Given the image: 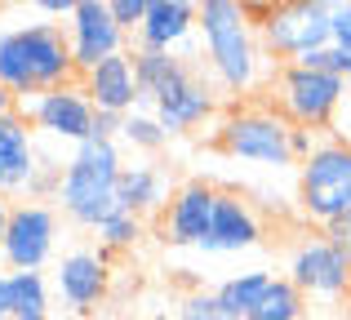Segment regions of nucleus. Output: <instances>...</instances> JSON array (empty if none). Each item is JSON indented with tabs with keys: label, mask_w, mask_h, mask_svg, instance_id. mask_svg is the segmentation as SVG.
<instances>
[{
	"label": "nucleus",
	"mask_w": 351,
	"mask_h": 320,
	"mask_svg": "<svg viewBox=\"0 0 351 320\" xmlns=\"http://www.w3.org/2000/svg\"><path fill=\"white\" fill-rule=\"evenodd\" d=\"M200 58H205L209 85L218 94L249 103L258 89H271V58H267L263 40H258V14L254 5H240V0H205L200 5Z\"/></svg>",
	"instance_id": "nucleus-1"
},
{
	"label": "nucleus",
	"mask_w": 351,
	"mask_h": 320,
	"mask_svg": "<svg viewBox=\"0 0 351 320\" xmlns=\"http://www.w3.org/2000/svg\"><path fill=\"white\" fill-rule=\"evenodd\" d=\"M76 62H71L67 32L58 23H18L0 32V85L23 103V98L49 94L71 85Z\"/></svg>",
	"instance_id": "nucleus-2"
},
{
	"label": "nucleus",
	"mask_w": 351,
	"mask_h": 320,
	"mask_svg": "<svg viewBox=\"0 0 351 320\" xmlns=\"http://www.w3.org/2000/svg\"><path fill=\"white\" fill-rule=\"evenodd\" d=\"M120 169H125L120 143H80V147H71L67 164H62V178H58V191H53L62 218L94 232L107 214H116Z\"/></svg>",
	"instance_id": "nucleus-3"
},
{
	"label": "nucleus",
	"mask_w": 351,
	"mask_h": 320,
	"mask_svg": "<svg viewBox=\"0 0 351 320\" xmlns=\"http://www.w3.org/2000/svg\"><path fill=\"white\" fill-rule=\"evenodd\" d=\"M289 134L293 125L271 103H232L214 121V147L227 160L258 164V169H298Z\"/></svg>",
	"instance_id": "nucleus-4"
},
{
	"label": "nucleus",
	"mask_w": 351,
	"mask_h": 320,
	"mask_svg": "<svg viewBox=\"0 0 351 320\" xmlns=\"http://www.w3.org/2000/svg\"><path fill=\"white\" fill-rule=\"evenodd\" d=\"M351 209V138H320L316 151L298 164V214L316 232Z\"/></svg>",
	"instance_id": "nucleus-5"
},
{
	"label": "nucleus",
	"mask_w": 351,
	"mask_h": 320,
	"mask_svg": "<svg viewBox=\"0 0 351 320\" xmlns=\"http://www.w3.org/2000/svg\"><path fill=\"white\" fill-rule=\"evenodd\" d=\"M347 103V80L329 76V71H311L302 62H289V67H276L271 76V107L293 125V130H329L338 121Z\"/></svg>",
	"instance_id": "nucleus-6"
},
{
	"label": "nucleus",
	"mask_w": 351,
	"mask_h": 320,
	"mask_svg": "<svg viewBox=\"0 0 351 320\" xmlns=\"http://www.w3.org/2000/svg\"><path fill=\"white\" fill-rule=\"evenodd\" d=\"M258 14V40H263L267 58L276 67L302 62L307 53L334 45V27H329V5L325 0H293V5H267Z\"/></svg>",
	"instance_id": "nucleus-7"
},
{
	"label": "nucleus",
	"mask_w": 351,
	"mask_h": 320,
	"mask_svg": "<svg viewBox=\"0 0 351 320\" xmlns=\"http://www.w3.org/2000/svg\"><path fill=\"white\" fill-rule=\"evenodd\" d=\"M285 280H293L307 303L316 298L325 307H338L351 294V254L338 249L325 232H311L293 241L289 258H285Z\"/></svg>",
	"instance_id": "nucleus-8"
},
{
	"label": "nucleus",
	"mask_w": 351,
	"mask_h": 320,
	"mask_svg": "<svg viewBox=\"0 0 351 320\" xmlns=\"http://www.w3.org/2000/svg\"><path fill=\"white\" fill-rule=\"evenodd\" d=\"M18 116H27V125H32L36 134H45V138L80 147V143H89V134H94L98 112H94V103H89V94L80 89V80H71V85L49 89V94L23 98V103H18Z\"/></svg>",
	"instance_id": "nucleus-9"
},
{
	"label": "nucleus",
	"mask_w": 351,
	"mask_h": 320,
	"mask_svg": "<svg viewBox=\"0 0 351 320\" xmlns=\"http://www.w3.org/2000/svg\"><path fill=\"white\" fill-rule=\"evenodd\" d=\"M53 294L71 316H89L107 303L112 294V254L98 245H76L53 267Z\"/></svg>",
	"instance_id": "nucleus-10"
},
{
	"label": "nucleus",
	"mask_w": 351,
	"mask_h": 320,
	"mask_svg": "<svg viewBox=\"0 0 351 320\" xmlns=\"http://www.w3.org/2000/svg\"><path fill=\"white\" fill-rule=\"evenodd\" d=\"M58 245V209L45 200H23L14 205L5 245H0V262L9 271H45Z\"/></svg>",
	"instance_id": "nucleus-11"
},
{
	"label": "nucleus",
	"mask_w": 351,
	"mask_h": 320,
	"mask_svg": "<svg viewBox=\"0 0 351 320\" xmlns=\"http://www.w3.org/2000/svg\"><path fill=\"white\" fill-rule=\"evenodd\" d=\"M214 205H218V187L205 178H187L173 187L169 205L156 218V236L169 249H200L214 223Z\"/></svg>",
	"instance_id": "nucleus-12"
},
{
	"label": "nucleus",
	"mask_w": 351,
	"mask_h": 320,
	"mask_svg": "<svg viewBox=\"0 0 351 320\" xmlns=\"http://www.w3.org/2000/svg\"><path fill=\"white\" fill-rule=\"evenodd\" d=\"M67 32V45H71V62H76V76L94 71L98 62H107L112 53H125L129 49V36L116 27L112 18V5L107 0H76L71 18L62 23Z\"/></svg>",
	"instance_id": "nucleus-13"
},
{
	"label": "nucleus",
	"mask_w": 351,
	"mask_h": 320,
	"mask_svg": "<svg viewBox=\"0 0 351 320\" xmlns=\"http://www.w3.org/2000/svg\"><path fill=\"white\" fill-rule=\"evenodd\" d=\"M152 116L165 125L169 138H178V134H196L200 125H214L223 107H218V89L200 76V67H191L178 85H169L152 103Z\"/></svg>",
	"instance_id": "nucleus-14"
},
{
	"label": "nucleus",
	"mask_w": 351,
	"mask_h": 320,
	"mask_svg": "<svg viewBox=\"0 0 351 320\" xmlns=\"http://www.w3.org/2000/svg\"><path fill=\"white\" fill-rule=\"evenodd\" d=\"M40 147H36V130L27 116L9 112L0 116V196H27L40 173Z\"/></svg>",
	"instance_id": "nucleus-15"
},
{
	"label": "nucleus",
	"mask_w": 351,
	"mask_h": 320,
	"mask_svg": "<svg viewBox=\"0 0 351 320\" xmlns=\"http://www.w3.org/2000/svg\"><path fill=\"white\" fill-rule=\"evenodd\" d=\"M200 23V5L191 0H147V18L138 27L129 49H156V53H187Z\"/></svg>",
	"instance_id": "nucleus-16"
},
{
	"label": "nucleus",
	"mask_w": 351,
	"mask_h": 320,
	"mask_svg": "<svg viewBox=\"0 0 351 320\" xmlns=\"http://www.w3.org/2000/svg\"><path fill=\"white\" fill-rule=\"evenodd\" d=\"M263 236L267 232H263L258 209L245 196H236V191H218L214 223H209V236L200 245V254H245V249H258Z\"/></svg>",
	"instance_id": "nucleus-17"
},
{
	"label": "nucleus",
	"mask_w": 351,
	"mask_h": 320,
	"mask_svg": "<svg viewBox=\"0 0 351 320\" xmlns=\"http://www.w3.org/2000/svg\"><path fill=\"white\" fill-rule=\"evenodd\" d=\"M80 89L89 94L94 112H112V116H129L138 112V85H134V58L125 53H112L107 62H98L94 71L80 76Z\"/></svg>",
	"instance_id": "nucleus-18"
},
{
	"label": "nucleus",
	"mask_w": 351,
	"mask_h": 320,
	"mask_svg": "<svg viewBox=\"0 0 351 320\" xmlns=\"http://www.w3.org/2000/svg\"><path fill=\"white\" fill-rule=\"evenodd\" d=\"M173 196V182L165 173V164L156 160H134L120 169V187H116V205L134 218H160V209L169 205Z\"/></svg>",
	"instance_id": "nucleus-19"
},
{
	"label": "nucleus",
	"mask_w": 351,
	"mask_h": 320,
	"mask_svg": "<svg viewBox=\"0 0 351 320\" xmlns=\"http://www.w3.org/2000/svg\"><path fill=\"white\" fill-rule=\"evenodd\" d=\"M134 58V85H138V107L152 112V103L165 94L169 85H178L196 62L191 53H156V49H129Z\"/></svg>",
	"instance_id": "nucleus-20"
},
{
	"label": "nucleus",
	"mask_w": 351,
	"mask_h": 320,
	"mask_svg": "<svg viewBox=\"0 0 351 320\" xmlns=\"http://www.w3.org/2000/svg\"><path fill=\"white\" fill-rule=\"evenodd\" d=\"M267 285H271V271L267 267H249V271H236V276H227L223 285L214 289L218 307L227 312V320H249L258 307V298L267 294Z\"/></svg>",
	"instance_id": "nucleus-21"
},
{
	"label": "nucleus",
	"mask_w": 351,
	"mask_h": 320,
	"mask_svg": "<svg viewBox=\"0 0 351 320\" xmlns=\"http://www.w3.org/2000/svg\"><path fill=\"white\" fill-rule=\"evenodd\" d=\"M49 294L45 271H9V316H49Z\"/></svg>",
	"instance_id": "nucleus-22"
},
{
	"label": "nucleus",
	"mask_w": 351,
	"mask_h": 320,
	"mask_svg": "<svg viewBox=\"0 0 351 320\" xmlns=\"http://www.w3.org/2000/svg\"><path fill=\"white\" fill-rule=\"evenodd\" d=\"M307 298L298 294V285L285 276H271V285H267V294L258 298L254 316L249 320H307Z\"/></svg>",
	"instance_id": "nucleus-23"
},
{
	"label": "nucleus",
	"mask_w": 351,
	"mask_h": 320,
	"mask_svg": "<svg viewBox=\"0 0 351 320\" xmlns=\"http://www.w3.org/2000/svg\"><path fill=\"white\" fill-rule=\"evenodd\" d=\"M143 218H134V214H125V209H116V214H107L103 223L94 227V236H98V249L103 254H125V249H134L138 241H143Z\"/></svg>",
	"instance_id": "nucleus-24"
},
{
	"label": "nucleus",
	"mask_w": 351,
	"mask_h": 320,
	"mask_svg": "<svg viewBox=\"0 0 351 320\" xmlns=\"http://www.w3.org/2000/svg\"><path fill=\"white\" fill-rule=\"evenodd\" d=\"M120 143H129V147L143 151V156H156V151L169 143V134H165V125L156 121L147 107H138V112H129L125 125H120Z\"/></svg>",
	"instance_id": "nucleus-25"
},
{
	"label": "nucleus",
	"mask_w": 351,
	"mask_h": 320,
	"mask_svg": "<svg viewBox=\"0 0 351 320\" xmlns=\"http://www.w3.org/2000/svg\"><path fill=\"white\" fill-rule=\"evenodd\" d=\"M173 320H227V312L218 307L214 289H191V294L178 298V307H173Z\"/></svg>",
	"instance_id": "nucleus-26"
},
{
	"label": "nucleus",
	"mask_w": 351,
	"mask_h": 320,
	"mask_svg": "<svg viewBox=\"0 0 351 320\" xmlns=\"http://www.w3.org/2000/svg\"><path fill=\"white\" fill-rule=\"evenodd\" d=\"M112 5V18H116V27L125 36H138V27H143V18H147V0H107Z\"/></svg>",
	"instance_id": "nucleus-27"
},
{
	"label": "nucleus",
	"mask_w": 351,
	"mask_h": 320,
	"mask_svg": "<svg viewBox=\"0 0 351 320\" xmlns=\"http://www.w3.org/2000/svg\"><path fill=\"white\" fill-rule=\"evenodd\" d=\"M120 125H125V116L98 112V116H94V134H89V143H120Z\"/></svg>",
	"instance_id": "nucleus-28"
},
{
	"label": "nucleus",
	"mask_w": 351,
	"mask_h": 320,
	"mask_svg": "<svg viewBox=\"0 0 351 320\" xmlns=\"http://www.w3.org/2000/svg\"><path fill=\"white\" fill-rule=\"evenodd\" d=\"M329 27H334V45L351 40V5H329Z\"/></svg>",
	"instance_id": "nucleus-29"
},
{
	"label": "nucleus",
	"mask_w": 351,
	"mask_h": 320,
	"mask_svg": "<svg viewBox=\"0 0 351 320\" xmlns=\"http://www.w3.org/2000/svg\"><path fill=\"white\" fill-rule=\"evenodd\" d=\"M325 236L338 245V249H347V254H351V209H347L343 218H334V223L325 227Z\"/></svg>",
	"instance_id": "nucleus-30"
},
{
	"label": "nucleus",
	"mask_w": 351,
	"mask_h": 320,
	"mask_svg": "<svg viewBox=\"0 0 351 320\" xmlns=\"http://www.w3.org/2000/svg\"><path fill=\"white\" fill-rule=\"evenodd\" d=\"M32 9H36L40 18H62V23H67L71 9H76V0H36Z\"/></svg>",
	"instance_id": "nucleus-31"
},
{
	"label": "nucleus",
	"mask_w": 351,
	"mask_h": 320,
	"mask_svg": "<svg viewBox=\"0 0 351 320\" xmlns=\"http://www.w3.org/2000/svg\"><path fill=\"white\" fill-rule=\"evenodd\" d=\"M9 218H14V205H9V196H0V245H5V232H9Z\"/></svg>",
	"instance_id": "nucleus-32"
},
{
	"label": "nucleus",
	"mask_w": 351,
	"mask_h": 320,
	"mask_svg": "<svg viewBox=\"0 0 351 320\" xmlns=\"http://www.w3.org/2000/svg\"><path fill=\"white\" fill-rule=\"evenodd\" d=\"M9 112H18V98L9 94L5 85H0V116H9Z\"/></svg>",
	"instance_id": "nucleus-33"
},
{
	"label": "nucleus",
	"mask_w": 351,
	"mask_h": 320,
	"mask_svg": "<svg viewBox=\"0 0 351 320\" xmlns=\"http://www.w3.org/2000/svg\"><path fill=\"white\" fill-rule=\"evenodd\" d=\"M9 320H49V316H9Z\"/></svg>",
	"instance_id": "nucleus-34"
},
{
	"label": "nucleus",
	"mask_w": 351,
	"mask_h": 320,
	"mask_svg": "<svg viewBox=\"0 0 351 320\" xmlns=\"http://www.w3.org/2000/svg\"><path fill=\"white\" fill-rule=\"evenodd\" d=\"M347 98H351V71H347Z\"/></svg>",
	"instance_id": "nucleus-35"
},
{
	"label": "nucleus",
	"mask_w": 351,
	"mask_h": 320,
	"mask_svg": "<svg viewBox=\"0 0 351 320\" xmlns=\"http://www.w3.org/2000/svg\"><path fill=\"white\" fill-rule=\"evenodd\" d=\"M347 316H351V294H347Z\"/></svg>",
	"instance_id": "nucleus-36"
},
{
	"label": "nucleus",
	"mask_w": 351,
	"mask_h": 320,
	"mask_svg": "<svg viewBox=\"0 0 351 320\" xmlns=\"http://www.w3.org/2000/svg\"><path fill=\"white\" fill-rule=\"evenodd\" d=\"M0 320H9V316H5V312H0Z\"/></svg>",
	"instance_id": "nucleus-37"
},
{
	"label": "nucleus",
	"mask_w": 351,
	"mask_h": 320,
	"mask_svg": "<svg viewBox=\"0 0 351 320\" xmlns=\"http://www.w3.org/2000/svg\"><path fill=\"white\" fill-rule=\"evenodd\" d=\"M343 320H351V316H343Z\"/></svg>",
	"instance_id": "nucleus-38"
}]
</instances>
